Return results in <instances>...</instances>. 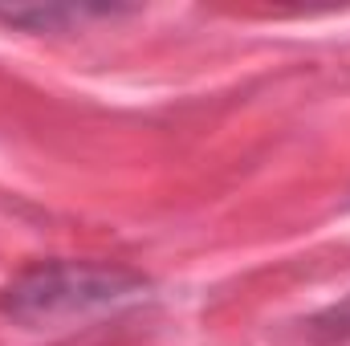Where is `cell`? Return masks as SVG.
Masks as SVG:
<instances>
[{"mask_svg": "<svg viewBox=\"0 0 350 346\" xmlns=\"http://www.w3.org/2000/svg\"><path fill=\"white\" fill-rule=\"evenodd\" d=\"M143 281L122 269H98V265H41L25 273L8 293H4V314L21 322H45L62 318L74 310H90L102 302H114Z\"/></svg>", "mask_w": 350, "mask_h": 346, "instance_id": "1", "label": "cell"}, {"mask_svg": "<svg viewBox=\"0 0 350 346\" xmlns=\"http://www.w3.org/2000/svg\"><path fill=\"white\" fill-rule=\"evenodd\" d=\"M86 12H106V8H0V21L4 25H25V29H57L66 21H78Z\"/></svg>", "mask_w": 350, "mask_h": 346, "instance_id": "2", "label": "cell"}, {"mask_svg": "<svg viewBox=\"0 0 350 346\" xmlns=\"http://www.w3.org/2000/svg\"><path fill=\"white\" fill-rule=\"evenodd\" d=\"M314 334H318V338H338V343L350 338V297L314 318Z\"/></svg>", "mask_w": 350, "mask_h": 346, "instance_id": "3", "label": "cell"}]
</instances>
